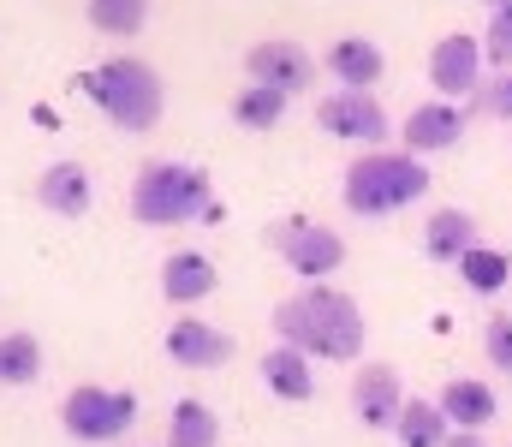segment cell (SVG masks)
Wrapping results in <instances>:
<instances>
[{
    "mask_svg": "<svg viewBox=\"0 0 512 447\" xmlns=\"http://www.w3.org/2000/svg\"><path fill=\"white\" fill-rule=\"evenodd\" d=\"M274 334L286 346L310 352V358L352 364L364 352V310H358V298L340 293V287H304V293L274 304Z\"/></svg>",
    "mask_w": 512,
    "mask_h": 447,
    "instance_id": "6da1fadb",
    "label": "cell"
},
{
    "mask_svg": "<svg viewBox=\"0 0 512 447\" xmlns=\"http://www.w3.org/2000/svg\"><path fill=\"white\" fill-rule=\"evenodd\" d=\"M423 191H429V167H423V155H411V149H364V155L346 167V185H340L346 209L364 215V221L411 209Z\"/></svg>",
    "mask_w": 512,
    "mask_h": 447,
    "instance_id": "7a4b0ae2",
    "label": "cell"
},
{
    "mask_svg": "<svg viewBox=\"0 0 512 447\" xmlns=\"http://www.w3.org/2000/svg\"><path fill=\"white\" fill-rule=\"evenodd\" d=\"M90 102L120 126V132H155L161 126V114H167V84H161V72L149 66V60H102L96 72H90Z\"/></svg>",
    "mask_w": 512,
    "mask_h": 447,
    "instance_id": "3957f363",
    "label": "cell"
},
{
    "mask_svg": "<svg viewBox=\"0 0 512 447\" xmlns=\"http://www.w3.org/2000/svg\"><path fill=\"white\" fill-rule=\"evenodd\" d=\"M131 215L143 227H185L209 215V173L185 161H149L131 179Z\"/></svg>",
    "mask_w": 512,
    "mask_h": 447,
    "instance_id": "277c9868",
    "label": "cell"
},
{
    "mask_svg": "<svg viewBox=\"0 0 512 447\" xmlns=\"http://www.w3.org/2000/svg\"><path fill=\"white\" fill-rule=\"evenodd\" d=\"M60 424L72 442H120L131 424H137V400L120 388H102V382H84L66 394L60 406Z\"/></svg>",
    "mask_w": 512,
    "mask_h": 447,
    "instance_id": "5b68a950",
    "label": "cell"
},
{
    "mask_svg": "<svg viewBox=\"0 0 512 447\" xmlns=\"http://www.w3.org/2000/svg\"><path fill=\"white\" fill-rule=\"evenodd\" d=\"M268 245H274V257H280L292 275H304V281H328V275L346 263V239H340L334 227H322V221H274V227H268Z\"/></svg>",
    "mask_w": 512,
    "mask_h": 447,
    "instance_id": "8992f818",
    "label": "cell"
},
{
    "mask_svg": "<svg viewBox=\"0 0 512 447\" xmlns=\"http://www.w3.org/2000/svg\"><path fill=\"white\" fill-rule=\"evenodd\" d=\"M316 126L340 144H387V108L370 90H334L316 102Z\"/></svg>",
    "mask_w": 512,
    "mask_h": 447,
    "instance_id": "52a82bcc",
    "label": "cell"
},
{
    "mask_svg": "<svg viewBox=\"0 0 512 447\" xmlns=\"http://www.w3.org/2000/svg\"><path fill=\"white\" fill-rule=\"evenodd\" d=\"M429 84L441 90V102L471 96V90L483 84V42H477V36H465V30L441 36V42L429 48Z\"/></svg>",
    "mask_w": 512,
    "mask_h": 447,
    "instance_id": "ba28073f",
    "label": "cell"
},
{
    "mask_svg": "<svg viewBox=\"0 0 512 447\" xmlns=\"http://www.w3.org/2000/svg\"><path fill=\"white\" fill-rule=\"evenodd\" d=\"M245 72H251V84H268L280 96H304L316 84V60L298 42H256L245 54Z\"/></svg>",
    "mask_w": 512,
    "mask_h": 447,
    "instance_id": "9c48e42d",
    "label": "cell"
},
{
    "mask_svg": "<svg viewBox=\"0 0 512 447\" xmlns=\"http://www.w3.org/2000/svg\"><path fill=\"white\" fill-rule=\"evenodd\" d=\"M399 406H405V382L393 364H364L358 382H352V412L370 424V430H393L399 424Z\"/></svg>",
    "mask_w": 512,
    "mask_h": 447,
    "instance_id": "30bf717a",
    "label": "cell"
},
{
    "mask_svg": "<svg viewBox=\"0 0 512 447\" xmlns=\"http://www.w3.org/2000/svg\"><path fill=\"white\" fill-rule=\"evenodd\" d=\"M167 358L185 364V370H221L233 358V340L215 322H203V316H179L167 328Z\"/></svg>",
    "mask_w": 512,
    "mask_h": 447,
    "instance_id": "8fae6325",
    "label": "cell"
},
{
    "mask_svg": "<svg viewBox=\"0 0 512 447\" xmlns=\"http://www.w3.org/2000/svg\"><path fill=\"white\" fill-rule=\"evenodd\" d=\"M399 138H405L411 155H441V149H453L465 138V108H453V102H423V108L405 114Z\"/></svg>",
    "mask_w": 512,
    "mask_h": 447,
    "instance_id": "7c38bea8",
    "label": "cell"
},
{
    "mask_svg": "<svg viewBox=\"0 0 512 447\" xmlns=\"http://www.w3.org/2000/svg\"><path fill=\"white\" fill-rule=\"evenodd\" d=\"M322 66H328V78H334L340 90H376V78H382L387 60L370 36H340V42L322 54Z\"/></svg>",
    "mask_w": 512,
    "mask_h": 447,
    "instance_id": "4fadbf2b",
    "label": "cell"
},
{
    "mask_svg": "<svg viewBox=\"0 0 512 447\" xmlns=\"http://www.w3.org/2000/svg\"><path fill=\"white\" fill-rule=\"evenodd\" d=\"M471 245H483V227L471 209H435L423 227V257L429 263H459Z\"/></svg>",
    "mask_w": 512,
    "mask_h": 447,
    "instance_id": "5bb4252c",
    "label": "cell"
},
{
    "mask_svg": "<svg viewBox=\"0 0 512 447\" xmlns=\"http://www.w3.org/2000/svg\"><path fill=\"white\" fill-rule=\"evenodd\" d=\"M36 197H42L48 215L78 221V215H90V173H84L78 161H54V167L36 179Z\"/></svg>",
    "mask_w": 512,
    "mask_h": 447,
    "instance_id": "9a60e30c",
    "label": "cell"
},
{
    "mask_svg": "<svg viewBox=\"0 0 512 447\" xmlns=\"http://www.w3.org/2000/svg\"><path fill=\"white\" fill-rule=\"evenodd\" d=\"M262 382H268V394L274 400H292V406H304L310 394H316V376H310V352H298V346H268L262 352Z\"/></svg>",
    "mask_w": 512,
    "mask_h": 447,
    "instance_id": "2e32d148",
    "label": "cell"
},
{
    "mask_svg": "<svg viewBox=\"0 0 512 447\" xmlns=\"http://www.w3.org/2000/svg\"><path fill=\"white\" fill-rule=\"evenodd\" d=\"M215 287H221V275H215V263L203 251H173L161 263V293L173 298V304H203Z\"/></svg>",
    "mask_w": 512,
    "mask_h": 447,
    "instance_id": "e0dca14e",
    "label": "cell"
},
{
    "mask_svg": "<svg viewBox=\"0 0 512 447\" xmlns=\"http://www.w3.org/2000/svg\"><path fill=\"white\" fill-rule=\"evenodd\" d=\"M441 412H447V424L453 430H483L489 418H495V388L489 382H477V376H453L447 388H441V400H435Z\"/></svg>",
    "mask_w": 512,
    "mask_h": 447,
    "instance_id": "ac0fdd59",
    "label": "cell"
},
{
    "mask_svg": "<svg viewBox=\"0 0 512 447\" xmlns=\"http://www.w3.org/2000/svg\"><path fill=\"white\" fill-rule=\"evenodd\" d=\"M393 436H399L405 447H441L447 442V412H441L435 400H405Z\"/></svg>",
    "mask_w": 512,
    "mask_h": 447,
    "instance_id": "d6986e66",
    "label": "cell"
},
{
    "mask_svg": "<svg viewBox=\"0 0 512 447\" xmlns=\"http://www.w3.org/2000/svg\"><path fill=\"white\" fill-rule=\"evenodd\" d=\"M215 442H221V418H215L203 400H179V406H173L167 447H215Z\"/></svg>",
    "mask_w": 512,
    "mask_h": 447,
    "instance_id": "ffe728a7",
    "label": "cell"
},
{
    "mask_svg": "<svg viewBox=\"0 0 512 447\" xmlns=\"http://www.w3.org/2000/svg\"><path fill=\"white\" fill-rule=\"evenodd\" d=\"M42 376V346L36 334H0V382L6 388H30Z\"/></svg>",
    "mask_w": 512,
    "mask_h": 447,
    "instance_id": "44dd1931",
    "label": "cell"
},
{
    "mask_svg": "<svg viewBox=\"0 0 512 447\" xmlns=\"http://www.w3.org/2000/svg\"><path fill=\"white\" fill-rule=\"evenodd\" d=\"M233 120H239L245 132H274V126L286 120V96L268 90V84H251V90L233 96Z\"/></svg>",
    "mask_w": 512,
    "mask_h": 447,
    "instance_id": "7402d4cb",
    "label": "cell"
},
{
    "mask_svg": "<svg viewBox=\"0 0 512 447\" xmlns=\"http://www.w3.org/2000/svg\"><path fill=\"white\" fill-rule=\"evenodd\" d=\"M459 275H465L471 293H501L507 275H512V257L507 251H489V245H471V251L459 257Z\"/></svg>",
    "mask_w": 512,
    "mask_h": 447,
    "instance_id": "603a6c76",
    "label": "cell"
},
{
    "mask_svg": "<svg viewBox=\"0 0 512 447\" xmlns=\"http://www.w3.org/2000/svg\"><path fill=\"white\" fill-rule=\"evenodd\" d=\"M149 18V0H90V24L102 36H137Z\"/></svg>",
    "mask_w": 512,
    "mask_h": 447,
    "instance_id": "cb8c5ba5",
    "label": "cell"
},
{
    "mask_svg": "<svg viewBox=\"0 0 512 447\" xmlns=\"http://www.w3.org/2000/svg\"><path fill=\"white\" fill-rule=\"evenodd\" d=\"M483 60L495 72H512V6H495L483 24Z\"/></svg>",
    "mask_w": 512,
    "mask_h": 447,
    "instance_id": "d4e9b609",
    "label": "cell"
},
{
    "mask_svg": "<svg viewBox=\"0 0 512 447\" xmlns=\"http://www.w3.org/2000/svg\"><path fill=\"white\" fill-rule=\"evenodd\" d=\"M471 108H477L483 120H512V72L483 78V84L471 90Z\"/></svg>",
    "mask_w": 512,
    "mask_h": 447,
    "instance_id": "484cf974",
    "label": "cell"
},
{
    "mask_svg": "<svg viewBox=\"0 0 512 447\" xmlns=\"http://www.w3.org/2000/svg\"><path fill=\"white\" fill-rule=\"evenodd\" d=\"M483 352H489L495 370L512 376V316H489V322H483Z\"/></svg>",
    "mask_w": 512,
    "mask_h": 447,
    "instance_id": "4316f807",
    "label": "cell"
},
{
    "mask_svg": "<svg viewBox=\"0 0 512 447\" xmlns=\"http://www.w3.org/2000/svg\"><path fill=\"white\" fill-rule=\"evenodd\" d=\"M441 447H489V442H483V430H447Z\"/></svg>",
    "mask_w": 512,
    "mask_h": 447,
    "instance_id": "83f0119b",
    "label": "cell"
},
{
    "mask_svg": "<svg viewBox=\"0 0 512 447\" xmlns=\"http://www.w3.org/2000/svg\"><path fill=\"white\" fill-rule=\"evenodd\" d=\"M483 6H489V12H495V6H512V0H483Z\"/></svg>",
    "mask_w": 512,
    "mask_h": 447,
    "instance_id": "f1b7e54d",
    "label": "cell"
}]
</instances>
